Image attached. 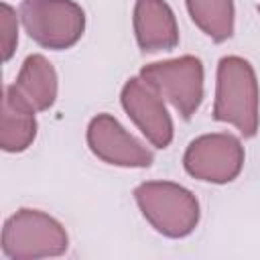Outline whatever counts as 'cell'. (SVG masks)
Returning a JSON list of instances; mask_svg holds the SVG:
<instances>
[{
  "mask_svg": "<svg viewBox=\"0 0 260 260\" xmlns=\"http://www.w3.org/2000/svg\"><path fill=\"white\" fill-rule=\"evenodd\" d=\"M213 118L236 126L244 136L258 130V81L252 65L236 55L217 65V87Z\"/></svg>",
  "mask_w": 260,
  "mask_h": 260,
  "instance_id": "obj_1",
  "label": "cell"
},
{
  "mask_svg": "<svg viewBox=\"0 0 260 260\" xmlns=\"http://www.w3.org/2000/svg\"><path fill=\"white\" fill-rule=\"evenodd\" d=\"M134 197L150 225L169 238L191 234L199 221V203L195 195L177 183H142L136 187Z\"/></svg>",
  "mask_w": 260,
  "mask_h": 260,
  "instance_id": "obj_2",
  "label": "cell"
},
{
  "mask_svg": "<svg viewBox=\"0 0 260 260\" xmlns=\"http://www.w3.org/2000/svg\"><path fill=\"white\" fill-rule=\"evenodd\" d=\"M67 244L63 225L37 209L16 211L2 230V252L14 260L59 256L67 250Z\"/></svg>",
  "mask_w": 260,
  "mask_h": 260,
  "instance_id": "obj_3",
  "label": "cell"
},
{
  "mask_svg": "<svg viewBox=\"0 0 260 260\" xmlns=\"http://www.w3.org/2000/svg\"><path fill=\"white\" fill-rule=\"evenodd\" d=\"M20 18L28 37L47 49L73 47L85 28V14L73 0H24Z\"/></svg>",
  "mask_w": 260,
  "mask_h": 260,
  "instance_id": "obj_4",
  "label": "cell"
},
{
  "mask_svg": "<svg viewBox=\"0 0 260 260\" xmlns=\"http://www.w3.org/2000/svg\"><path fill=\"white\" fill-rule=\"evenodd\" d=\"M140 77L165 95L183 118H191L203 100V65L193 55L150 63Z\"/></svg>",
  "mask_w": 260,
  "mask_h": 260,
  "instance_id": "obj_5",
  "label": "cell"
},
{
  "mask_svg": "<svg viewBox=\"0 0 260 260\" xmlns=\"http://www.w3.org/2000/svg\"><path fill=\"white\" fill-rule=\"evenodd\" d=\"M183 162L187 173L195 179L230 183L242 171L244 148L232 134H205L189 144Z\"/></svg>",
  "mask_w": 260,
  "mask_h": 260,
  "instance_id": "obj_6",
  "label": "cell"
},
{
  "mask_svg": "<svg viewBox=\"0 0 260 260\" xmlns=\"http://www.w3.org/2000/svg\"><path fill=\"white\" fill-rule=\"evenodd\" d=\"M122 106L140 132L156 146L167 148L173 140V122L160 93L142 77H132L122 89Z\"/></svg>",
  "mask_w": 260,
  "mask_h": 260,
  "instance_id": "obj_7",
  "label": "cell"
},
{
  "mask_svg": "<svg viewBox=\"0 0 260 260\" xmlns=\"http://www.w3.org/2000/svg\"><path fill=\"white\" fill-rule=\"evenodd\" d=\"M87 144L91 152L118 167H150L152 152L128 134L110 114H98L87 128Z\"/></svg>",
  "mask_w": 260,
  "mask_h": 260,
  "instance_id": "obj_8",
  "label": "cell"
},
{
  "mask_svg": "<svg viewBox=\"0 0 260 260\" xmlns=\"http://www.w3.org/2000/svg\"><path fill=\"white\" fill-rule=\"evenodd\" d=\"M134 32L142 51H167L179 43V28L173 10L165 0H136Z\"/></svg>",
  "mask_w": 260,
  "mask_h": 260,
  "instance_id": "obj_9",
  "label": "cell"
},
{
  "mask_svg": "<svg viewBox=\"0 0 260 260\" xmlns=\"http://www.w3.org/2000/svg\"><path fill=\"white\" fill-rule=\"evenodd\" d=\"M6 89L32 112L47 110L57 98L55 69L43 55H28L20 67L16 83L8 85Z\"/></svg>",
  "mask_w": 260,
  "mask_h": 260,
  "instance_id": "obj_10",
  "label": "cell"
},
{
  "mask_svg": "<svg viewBox=\"0 0 260 260\" xmlns=\"http://www.w3.org/2000/svg\"><path fill=\"white\" fill-rule=\"evenodd\" d=\"M37 136V120L35 112L20 104L8 89H4L2 98V130L0 144L6 152H22L26 150Z\"/></svg>",
  "mask_w": 260,
  "mask_h": 260,
  "instance_id": "obj_11",
  "label": "cell"
},
{
  "mask_svg": "<svg viewBox=\"0 0 260 260\" xmlns=\"http://www.w3.org/2000/svg\"><path fill=\"white\" fill-rule=\"evenodd\" d=\"M187 10L193 22L213 41H225L234 32V2L232 0H187Z\"/></svg>",
  "mask_w": 260,
  "mask_h": 260,
  "instance_id": "obj_12",
  "label": "cell"
},
{
  "mask_svg": "<svg viewBox=\"0 0 260 260\" xmlns=\"http://www.w3.org/2000/svg\"><path fill=\"white\" fill-rule=\"evenodd\" d=\"M0 30H2V57H4V61H8L18 43L16 12L8 4L0 6Z\"/></svg>",
  "mask_w": 260,
  "mask_h": 260,
  "instance_id": "obj_13",
  "label": "cell"
}]
</instances>
